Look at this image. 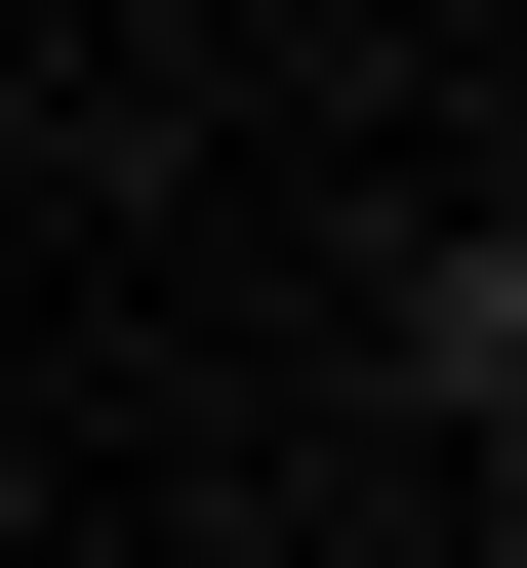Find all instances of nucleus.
<instances>
[{
  "instance_id": "nucleus-1",
  "label": "nucleus",
  "mask_w": 527,
  "mask_h": 568,
  "mask_svg": "<svg viewBox=\"0 0 527 568\" xmlns=\"http://www.w3.org/2000/svg\"><path fill=\"white\" fill-rule=\"evenodd\" d=\"M406 406H487V447H527V203H446V244H406Z\"/></svg>"
},
{
  "instance_id": "nucleus-2",
  "label": "nucleus",
  "mask_w": 527,
  "mask_h": 568,
  "mask_svg": "<svg viewBox=\"0 0 527 568\" xmlns=\"http://www.w3.org/2000/svg\"><path fill=\"white\" fill-rule=\"evenodd\" d=\"M487 568H527V528H487Z\"/></svg>"
}]
</instances>
